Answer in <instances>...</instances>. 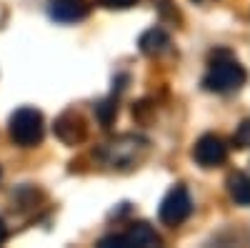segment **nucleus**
Instances as JSON below:
<instances>
[{
	"label": "nucleus",
	"instance_id": "f257e3e1",
	"mask_svg": "<svg viewBox=\"0 0 250 248\" xmlns=\"http://www.w3.org/2000/svg\"><path fill=\"white\" fill-rule=\"evenodd\" d=\"M148 151H150V143L143 135L123 133V135H115L108 143H103L95 151V160L108 171L125 173V171L138 168V165L148 158Z\"/></svg>",
	"mask_w": 250,
	"mask_h": 248
},
{
	"label": "nucleus",
	"instance_id": "f03ea898",
	"mask_svg": "<svg viewBox=\"0 0 250 248\" xmlns=\"http://www.w3.org/2000/svg\"><path fill=\"white\" fill-rule=\"evenodd\" d=\"M245 68L238 63L235 58L230 55H225L220 53L210 68H208L205 73V80H203V86L208 90H213V93H220V95H228V93H235L243 88V83H245Z\"/></svg>",
	"mask_w": 250,
	"mask_h": 248
},
{
	"label": "nucleus",
	"instance_id": "7ed1b4c3",
	"mask_svg": "<svg viewBox=\"0 0 250 248\" xmlns=\"http://www.w3.org/2000/svg\"><path fill=\"white\" fill-rule=\"evenodd\" d=\"M45 135V123L43 113L35 108H20L10 118V138L20 148H33L38 146Z\"/></svg>",
	"mask_w": 250,
	"mask_h": 248
},
{
	"label": "nucleus",
	"instance_id": "20e7f679",
	"mask_svg": "<svg viewBox=\"0 0 250 248\" xmlns=\"http://www.w3.org/2000/svg\"><path fill=\"white\" fill-rule=\"evenodd\" d=\"M193 211V201H190V193H188L185 185H173V188L165 193L163 203H160V211H158V218L165 223V225H180Z\"/></svg>",
	"mask_w": 250,
	"mask_h": 248
},
{
	"label": "nucleus",
	"instance_id": "39448f33",
	"mask_svg": "<svg viewBox=\"0 0 250 248\" xmlns=\"http://www.w3.org/2000/svg\"><path fill=\"white\" fill-rule=\"evenodd\" d=\"M193 160L200 165V168H218L228 160V146L220 135L205 133L195 140L193 146Z\"/></svg>",
	"mask_w": 250,
	"mask_h": 248
},
{
	"label": "nucleus",
	"instance_id": "423d86ee",
	"mask_svg": "<svg viewBox=\"0 0 250 248\" xmlns=\"http://www.w3.org/2000/svg\"><path fill=\"white\" fill-rule=\"evenodd\" d=\"M98 246H103V248H110V246H115V248H133V246L145 248V246H160V236L150 228L148 223H135L125 233L105 236Z\"/></svg>",
	"mask_w": 250,
	"mask_h": 248
},
{
	"label": "nucleus",
	"instance_id": "0eeeda50",
	"mask_svg": "<svg viewBox=\"0 0 250 248\" xmlns=\"http://www.w3.org/2000/svg\"><path fill=\"white\" fill-rule=\"evenodd\" d=\"M55 135L65 143V146H80L88 135V126H85V118L75 111H65L60 113L55 120Z\"/></svg>",
	"mask_w": 250,
	"mask_h": 248
},
{
	"label": "nucleus",
	"instance_id": "6e6552de",
	"mask_svg": "<svg viewBox=\"0 0 250 248\" xmlns=\"http://www.w3.org/2000/svg\"><path fill=\"white\" fill-rule=\"evenodd\" d=\"M48 13L58 23H78V20L88 18L90 5L88 0H50Z\"/></svg>",
	"mask_w": 250,
	"mask_h": 248
},
{
	"label": "nucleus",
	"instance_id": "1a4fd4ad",
	"mask_svg": "<svg viewBox=\"0 0 250 248\" xmlns=\"http://www.w3.org/2000/svg\"><path fill=\"white\" fill-rule=\"evenodd\" d=\"M138 45L145 55H150V58H158L163 53H168L170 50V35L160 30V28H150V30H145L138 40Z\"/></svg>",
	"mask_w": 250,
	"mask_h": 248
},
{
	"label": "nucleus",
	"instance_id": "9d476101",
	"mask_svg": "<svg viewBox=\"0 0 250 248\" xmlns=\"http://www.w3.org/2000/svg\"><path fill=\"white\" fill-rule=\"evenodd\" d=\"M228 193L238 205H250V178L245 173H233L228 178Z\"/></svg>",
	"mask_w": 250,
	"mask_h": 248
},
{
	"label": "nucleus",
	"instance_id": "9b49d317",
	"mask_svg": "<svg viewBox=\"0 0 250 248\" xmlns=\"http://www.w3.org/2000/svg\"><path fill=\"white\" fill-rule=\"evenodd\" d=\"M95 115L100 120V126L108 128L110 123L115 120V115H118V103L115 100H100L98 106H95Z\"/></svg>",
	"mask_w": 250,
	"mask_h": 248
},
{
	"label": "nucleus",
	"instance_id": "f8f14e48",
	"mask_svg": "<svg viewBox=\"0 0 250 248\" xmlns=\"http://www.w3.org/2000/svg\"><path fill=\"white\" fill-rule=\"evenodd\" d=\"M233 143H235V148H248L250 146V118H245L238 126V131L233 135Z\"/></svg>",
	"mask_w": 250,
	"mask_h": 248
},
{
	"label": "nucleus",
	"instance_id": "ddd939ff",
	"mask_svg": "<svg viewBox=\"0 0 250 248\" xmlns=\"http://www.w3.org/2000/svg\"><path fill=\"white\" fill-rule=\"evenodd\" d=\"M138 0H100L103 8H110V10H125V8H133Z\"/></svg>",
	"mask_w": 250,
	"mask_h": 248
},
{
	"label": "nucleus",
	"instance_id": "4468645a",
	"mask_svg": "<svg viewBox=\"0 0 250 248\" xmlns=\"http://www.w3.org/2000/svg\"><path fill=\"white\" fill-rule=\"evenodd\" d=\"M5 238H8V228H5V221L0 218V243H3Z\"/></svg>",
	"mask_w": 250,
	"mask_h": 248
}]
</instances>
